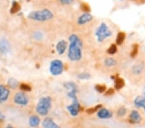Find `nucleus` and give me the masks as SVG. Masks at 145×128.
Listing matches in <instances>:
<instances>
[{"label":"nucleus","mask_w":145,"mask_h":128,"mask_svg":"<svg viewBox=\"0 0 145 128\" xmlns=\"http://www.w3.org/2000/svg\"><path fill=\"white\" fill-rule=\"evenodd\" d=\"M92 20L93 16L89 12H85L78 18V23L79 25H84L91 22Z\"/></svg>","instance_id":"nucleus-10"},{"label":"nucleus","mask_w":145,"mask_h":128,"mask_svg":"<svg viewBox=\"0 0 145 128\" xmlns=\"http://www.w3.org/2000/svg\"><path fill=\"white\" fill-rule=\"evenodd\" d=\"M44 128H61L59 125L54 122V120L50 118H46L42 123Z\"/></svg>","instance_id":"nucleus-13"},{"label":"nucleus","mask_w":145,"mask_h":128,"mask_svg":"<svg viewBox=\"0 0 145 128\" xmlns=\"http://www.w3.org/2000/svg\"><path fill=\"white\" fill-rule=\"evenodd\" d=\"M105 66L106 67H113L114 66H116L117 64V62L115 59L112 58H106L104 62Z\"/></svg>","instance_id":"nucleus-20"},{"label":"nucleus","mask_w":145,"mask_h":128,"mask_svg":"<svg viewBox=\"0 0 145 128\" xmlns=\"http://www.w3.org/2000/svg\"><path fill=\"white\" fill-rule=\"evenodd\" d=\"M114 93V89H112V88H110V89H109L108 90L106 91L105 95H112Z\"/></svg>","instance_id":"nucleus-33"},{"label":"nucleus","mask_w":145,"mask_h":128,"mask_svg":"<svg viewBox=\"0 0 145 128\" xmlns=\"http://www.w3.org/2000/svg\"><path fill=\"white\" fill-rule=\"evenodd\" d=\"M142 70V68L141 67V66H139V65H137V66H134V67H133L132 69L133 73L136 74H139L141 73Z\"/></svg>","instance_id":"nucleus-24"},{"label":"nucleus","mask_w":145,"mask_h":128,"mask_svg":"<svg viewBox=\"0 0 145 128\" xmlns=\"http://www.w3.org/2000/svg\"><path fill=\"white\" fill-rule=\"evenodd\" d=\"M20 5L17 1H14L12 5V7L10 9V12L12 14H15L20 11Z\"/></svg>","instance_id":"nucleus-21"},{"label":"nucleus","mask_w":145,"mask_h":128,"mask_svg":"<svg viewBox=\"0 0 145 128\" xmlns=\"http://www.w3.org/2000/svg\"><path fill=\"white\" fill-rule=\"evenodd\" d=\"M130 121L134 124H137L141 121V115L137 111H132L130 115Z\"/></svg>","instance_id":"nucleus-14"},{"label":"nucleus","mask_w":145,"mask_h":128,"mask_svg":"<svg viewBox=\"0 0 145 128\" xmlns=\"http://www.w3.org/2000/svg\"><path fill=\"white\" fill-rule=\"evenodd\" d=\"M5 119V116L1 111H0V122H2Z\"/></svg>","instance_id":"nucleus-34"},{"label":"nucleus","mask_w":145,"mask_h":128,"mask_svg":"<svg viewBox=\"0 0 145 128\" xmlns=\"http://www.w3.org/2000/svg\"><path fill=\"white\" fill-rule=\"evenodd\" d=\"M7 84L8 86L11 89H14L16 88H17L19 85V82L18 81L16 80L15 78H9V80H8V82H7Z\"/></svg>","instance_id":"nucleus-19"},{"label":"nucleus","mask_w":145,"mask_h":128,"mask_svg":"<svg viewBox=\"0 0 145 128\" xmlns=\"http://www.w3.org/2000/svg\"><path fill=\"white\" fill-rule=\"evenodd\" d=\"M10 44L7 39H0V53L2 54H7L10 51Z\"/></svg>","instance_id":"nucleus-9"},{"label":"nucleus","mask_w":145,"mask_h":128,"mask_svg":"<svg viewBox=\"0 0 145 128\" xmlns=\"http://www.w3.org/2000/svg\"><path fill=\"white\" fill-rule=\"evenodd\" d=\"M117 51H118V48H117V46L116 44H112V45L110 46V47L108 49V51H107V52L109 54H116Z\"/></svg>","instance_id":"nucleus-23"},{"label":"nucleus","mask_w":145,"mask_h":128,"mask_svg":"<svg viewBox=\"0 0 145 128\" xmlns=\"http://www.w3.org/2000/svg\"><path fill=\"white\" fill-rule=\"evenodd\" d=\"M81 9L83 10V11L85 12H89L90 11V7L86 3H83L81 5Z\"/></svg>","instance_id":"nucleus-30"},{"label":"nucleus","mask_w":145,"mask_h":128,"mask_svg":"<svg viewBox=\"0 0 145 128\" xmlns=\"http://www.w3.org/2000/svg\"><path fill=\"white\" fill-rule=\"evenodd\" d=\"M125 81L121 78H116L115 79V89L116 90H120L125 86Z\"/></svg>","instance_id":"nucleus-17"},{"label":"nucleus","mask_w":145,"mask_h":128,"mask_svg":"<svg viewBox=\"0 0 145 128\" xmlns=\"http://www.w3.org/2000/svg\"><path fill=\"white\" fill-rule=\"evenodd\" d=\"M21 89L23 91H30L31 90V87H30L29 85L25 84V83H22L20 85Z\"/></svg>","instance_id":"nucleus-28"},{"label":"nucleus","mask_w":145,"mask_h":128,"mask_svg":"<svg viewBox=\"0 0 145 128\" xmlns=\"http://www.w3.org/2000/svg\"><path fill=\"white\" fill-rule=\"evenodd\" d=\"M101 108V105H97L95 107V108H90V109H88L86 110V112L88 114H92L93 113L95 112V111H97L98 109H99Z\"/></svg>","instance_id":"nucleus-27"},{"label":"nucleus","mask_w":145,"mask_h":128,"mask_svg":"<svg viewBox=\"0 0 145 128\" xmlns=\"http://www.w3.org/2000/svg\"><path fill=\"white\" fill-rule=\"evenodd\" d=\"M10 96V90L4 85L0 84V104L8 100Z\"/></svg>","instance_id":"nucleus-8"},{"label":"nucleus","mask_w":145,"mask_h":128,"mask_svg":"<svg viewBox=\"0 0 145 128\" xmlns=\"http://www.w3.org/2000/svg\"><path fill=\"white\" fill-rule=\"evenodd\" d=\"M62 4L64 5H70L74 2V0H59Z\"/></svg>","instance_id":"nucleus-32"},{"label":"nucleus","mask_w":145,"mask_h":128,"mask_svg":"<svg viewBox=\"0 0 145 128\" xmlns=\"http://www.w3.org/2000/svg\"><path fill=\"white\" fill-rule=\"evenodd\" d=\"M77 93H78V88H75V89L69 91V92L67 94L69 97L72 100V102L71 105L67 106V109L70 114L73 116H76L78 115L81 109V106L79 103L78 97L76 95Z\"/></svg>","instance_id":"nucleus-3"},{"label":"nucleus","mask_w":145,"mask_h":128,"mask_svg":"<svg viewBox=\"0 0 145 128\" xmlns=\"http://www.w3.org/2000/svg\"><path fill=\"white\" fill-rule=\"evenodd\" d=\"M53 14L48 9H43V10L35 11L30 12L28 15V18L30 20L36 21V22H46L53 18Z\"/></svg>","instance_id":"nucleus-2"},{"label":"nucleus","mask_w":145,"mask_h":128,"mask_svg":"<svg viewBox=\"0 0 145 128\" xmlns=\"http://www.w3.org/2000/svg\"><path fill=\"white\" fill-rule=\"evenodd\" d=\"M134 105L137 108H142L145 111V97L139 96L134 100Z\"/></svg>","instance_id":"nucleus-15"},{"label":"nucleus","mask_w":145,"mask_h":128,"mask_svg":"<svg viewBox=\"0 0 145 128\" xmlns=\"http://www.w3.org/2000/svg\"><path fill=\"white\" fill-rule=\"evenodd\" d=\"M52 107V98L49 96L41 98L37 103L36 110V112L41 116H46Z\"/></svg>","instance_id":"nucleus-4"},{"label":"nucleus","mask_w":145,"mask_h":128,"mask_svg":"<svg viewBox=\"0 0 145 128\" xmlns=\"http://www.w3.org/2000/svg\"><path fill=\"white\" fill-rule=\"evenodd\" d=\"M95 35L99 42H102L105 39L112 36V32L105 23H101L95 31Z\"/></svg>","instance_id":"nucleus-5"},{"label":"nucleus","mask_w":145,"mask_h":128,"mask_svg":"<svg viewBox=\"0 0 145 128\" xmlns=\"http://www.w3.org/2000/svg\"><path fill=\"white\" fill-rule=\"evenodd\" d=\"M70 45L68 51V58L72 62L79 61L82 58L83 43L76 34H72L69 37Z\"/></svg>","instance_id":"nucleus-1"},{"label":"nucleus","mask_w":145,"mask_h":128,"mask_svg":"<svg viewBox=\"0 0 145 128\" xmlns=\"http://www.w3.org/2000/svg\"><path fill=\"white\" fill-rule=\"evenodd\" d=\"M29 97L26 93L23 92H18L16 93L14 96V102L19 106H27L29 102Z\"/></svg>","instance_id":"nucleus-7"},{"label":"nucleus","mask_w":145,"mask_h":128,"mask_svg":"<svg viewBox=\"0 0 145 128\" xmlns=\"http://www.w3.org/2000/svg\"><path fill=\"white\" fill-rule=\"evenodd\" d=\"M125 37H126V34L125 32H119L118 34V36H117V38H116V43L119 45H122L125 39Z\"/></svg>","instance_id":"nucleus-18"},{"label":"nucleus","mask_w":145,"mask_h":128,"mask_svg":"<svg viewBox=\"0 0 145 128\" xmlns=\"http://www.w3.org/2000/svg\"><path fill=\"white\" fill-rule=\"evenodd\" d=\"M119 1H122V0H119Z\"/></svg>","instance_id":"nucleus-37"},{"label":"nucleus","mask_w":145,"mask_h":128,"mask_svg":"<svg viewBox=\"0 0 145 128\" xmlns=\"http://www.w3.org/2000/svg\"><path fill=\"white\" fill-rule=\"evenodd\" d=\"M5 128H13V127H12V126H10V125H8V127H5Z\"/></svg>","instance_id":"nucleus-35"},{"label":"nucleus","mask_w":145,"mask_h":128,"mask_svg":"<svg viewBox=\"0 0 145 128\" xmlns=\"http://www.w3.org/2000/svg\"><path fill=\"white\" fill-rule=\"evenodd\" d=\"M126 113H127V109L124 108H121L118 109V115L119 116H123L124 115H126Z\"/></svg>","instance_id":"nucleus-29"},{"label":"nucleus","mask_w":145,"mask_h":128,"mask_svg":"<svg viewBox=\"0 0 145 128\" xmlns=\"http://www.w3.org/2000/svg\"><path fill=\"white\" fill-rule=\"evenodd\" d=\"M143 93H144V97H145V87H144V91H143Z\"/></svg>","instance_id":"nucleus-36"},{"label":"nucleus","mask_w":145,"mask_h":128,"mask_svg":"<svg viewBox=\"0 0 145 128\" xmlns=\"http://www.w3.org/2000/svg\"><path fill=\"white\" fill-rule=\"evenodd\" d=\"M67 42L66 41L63 40V39L59 41V42H57V43L56 44V51H57V53L59 55L63 54L67 50Z\"/></svg>","instance_id":"nucleus-11"},{"label":"nucleus","mask_w":145,"mask_h":128,"mask_svg":"<svg viewBox=\"0 0 145 128\" xmlns=\"http://www.w3.org/2000/svg\"><path fill=\"white\" fill-rule=\"evenodd\" d=\"M64 65L62 61L59 60H54L50 65V73L53 76L61 75L63 72Z\"/></svg>","instance_id":"nucleus-6"},{"label":"nucleus","mask_w":145,"mask_h":128,"mask_svg":"<svg viewBox=\"0 0 145 128\" xmlns=\"http://www.w3.org/2000/svg\"><path fill=\"white\" fill-rule=\"evenodd\" d=\"M95 89H96L97 91L99 92V93H103L106 89V86L104 85H100V84H97L95 85Z\"/></svg>","instance_id":"nucleus-25"},{"label":"nucleus","mask_w":145,"mask_h":128,"mask_svg":"<svg viewBox=\"0 0 145 128\" xmlns=\"http://www.w3.org/2000/svg\"><path fill=\"white\" fill-rule=\"evenodd\" d=\"M138 51H139V45L137 43H135L133 45L132 50L131 51V53H130V56L132 58H135L137 55Z\"/></svg>","instance_id":"nucleus-22"},{"label":"nucleus","mask_w":145,"mask_h":128,"mask_svg":"<svg viewBox=\"0 0 145 128\" xmlns=\"http://www.w3.org/2000/svg\"><path fill=\"white\" fill-rule=\"evenodd\" d=\"M98 117L102 119H106V118H109L112 117V113L110 111L108 110L106 108H103L99 109V111L97 113Z\"/></svg>","instance_id":"nucleus-12"},{"label":"nucleus","mask_w":145,"mask_h":128,"mask_svg":"<svg viewBox=\"0 0 145 128\" xmlns=\"http://www.w3.org/2000/svg\"><path fill=\"white\" fill-rule=\"evenodd\" d=\"M78 78L81 80H88L90 78V74L86 73H81L79 74Z\"/></svg>","instance_id":"nucleus-26"},{"label":"nucleus","mask_w":145,"mask_h":128,"mask_svg":"<svg viewBox=\"0 0 145 128\" xmlns=\"http://www.w3.org/2000/svg\"><path fill=\"white\" fill-rule=\"evenodd\" d=\"M41 120L37 116L33 115L29 119V125L32 127H36L40 124Z\"/></svg>","instance_id":"nucleus-16"},{"label":"nucleus","mask_w":145,"mask_h":128,"mask_svg":"<svg viewBox=\"0 0 145 128\" xmlns=\"http://www.w3.org/2000/svg\"><path fill=\"white\" fill-rule=\"evenodd\" d=\"M34 38L36 39H41L43 38V34L41 32H36L34 34Z\"/></svg>","instance_id":"nucleus-31"}]
</instances>
